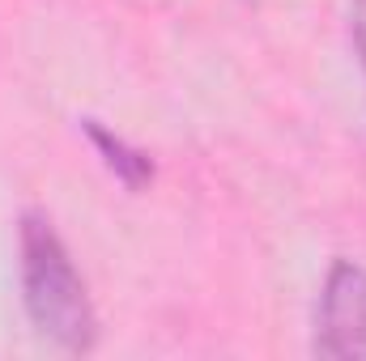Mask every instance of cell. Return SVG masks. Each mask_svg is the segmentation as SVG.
I'll return each mask as SVG.
<instances>
[{"instance_id":"1","label":"cell","mask_w":366,"mask_h":361,"mask_svg":"<svg viewBox=\"0 0 366 361\" xmlns=\"http://www.w3.org/2000/svg\"><path fill=\"white\" fill-rule=\"evenodd\" d=\"M17 251H21V302L39 336H47L69 353H90L98 340V315H94L90 289L69 247L51 230V221L39 213H26Z\"/></svg>"},{"instance_id":"2","label":"cell","mask_w":366,"mask_h":361,"mask_svg":"<svg viewBox=\"0 0 366 361\" xmlns=\"http://www.w3.org/2000/svg\"><path fill=\"white\" fill-rule=\"evenodd\" d=\"M315 353L332 361L366 357V268L341 260L332 264L320 310H315Z\"/></svg>"},{"instance_id":"3","label":"cell","mask_w":366,"mask_h":361,"mask_svg":"<svg viewBox=\"0 0 366 361\" xmlns=\"http://www.w3.org/2000/svg\"><path fill=\"white\" fill-rule=\"evenodd\" d=\"M86 136H90L94 149L102 153L107 171L124 183V187L141 191L145 183L154 179V162H149V153H141L137 145H128L124 136H115V132H111V128H102L98 119H86Z\"/></svg>"},{"instance_id":"4","label":"cell","mask_w":366,"mask_h":361,"mask_svg":"<svg viewBox=\"0 0 366 361\" xmlns=\"http://www.w3.org/2000/svg\"><path fill=\"white\" fill-rule=\"evenodd\" d=\"M350 21H354V43H358V56H362V68H366V0H354Z\"/></svg>"}]
</instances>
